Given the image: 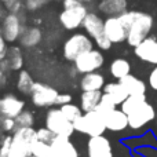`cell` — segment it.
Listing matches in <instances>:
<instances>
[{"instance_id": "cell-25", "label": "cell", "mask_w": 157, "mask_h": 157, "mask_svg": "<svg viewBox=\"0 0 157 157\" xmlns=\"http://www.w3.org/2000/svg\"><path fill=\"white\" fill-rule=\"evenodd\" d=\"M36 81L33 80L32 75L28 71H19V75L17 77V90L24 95H30L32 94L33 86Z\"/></svg>"}, {"instance_id": "cell-21", "label": "cell", "mask_w": 157, "mask_h": 157, "mask_svg": "<svg viewBox=\"0 0 157 157\" xmlns=\"http://www.w3.org/2000/svg\"><path fill=\"white\" fill-rule=\"evenodd\" d=\"M123 84L125 90H127L128 95H144L146 94V84L144 80L138 78L134 75H127L125 77H123L121 80H119Z\"/></svg>"}, {"instance_id": "cell-30", "label": "cell", "mask_w": 157, "mask_h": 157, "mask_svg": "<svg viewBox=\"0 0 157 157\" xmlns=\"http://www.w3.org/2000/svg\"><path fill=\"white\" fill-rule=\"evenodd\" d=\"M117 108V105L112 101V98L109 97V95H106V94H103L102 95V98H101V102H99V105L97 106V109L95 110L98 112L99 114H102L103 117L106 116L108 113H110L112 110H114V109Z\"/></svg>"}, {"instance_id": "cell-18", "label": "cell", "mask_w": 157, "mask_h": 157, "mask_svg": "<svg viewBox=\"0 0 157 157\" xmlns=\"http://www.w3.org/2000/svg\"><path fill=\"white\" fill-rule=\"evenodd\" d=\"M98 10L108 17H119L127 11V0H101Z\"/></svg>"}, {"instance_id": "cell-37", "label": "cell", "mask_w": 157, "mask_h": 157, "mask_svg": "<svg viewBox=\"0 0 157 157\" xmlns=\"http://www.w3.org/2000/svg\"><path fill=\"white\" fill-rule=\"evenodd\" d=\"M11 145H13V134H7L4 141H3V144L0 145V155L7 157L8 152H10V149H11Z\"/></svg>"}, {"instance_id": "cell-49", "label": "cell", "mask_w": 157, "mask_h": 157, "mask_svg": "<svg viewBox=\"0 0 157 157\" xmlns=\"http://www.w3.org/2000/svg\"><path fill=\"white\" fill-rule=\"evenodd\" d=\"M156 130H157V121H156Z\"/></svg>"}, {"instance_id": "cell-26", "label": "cell", "mask_w": 157, "mask_h": 157, "mask_svg": "<svg viewBox=\"0 0 157 157\" xmlns=\"http://www.w3.org/2000/svg\"><path fill=\"white\" fill-rule=\"evenodd\" d=\"M32 155V145L13 138V145L7 157H29Z\"/></svg>"}, {"instance_id": "cell-40", "label": "cell", "mask_w": 157, "mask_h": 157, "mask_svg": "<svg viewBox=\"0 0 157 157\" xmlns=\"http://www.w3.org/2000/svg\"><path fill=\"white\" fill-rule=\"evenodd\" d=\"M7 51H8L7 40L4 39V36L2 35V30H0V61L6 59V57H7Z\"/></svg>"}, {"instance_id": "cell-15", "label": "cell", "mask_w": 157, "mask_h": 157, "mask_svg": "<svg viewBox=\"0 0 157 157\" xmlns=\"http://www.w3.org/2000/svg\"><path fill=\"white\" fill-rule=\"evenodd\" d=\"M86 33L91 39H98L99 36L105 35V19L101 18V15H98L97 13H88L87 17L84 18L83 25Z\"/></svg>"}, {"instance_id": "cell-31", "label": "cell", "mask_w": 157, "mask_h": 157, "mask_svg": "<svg viewBox=\"0 0 157 157\" xmlns=\"http://www.w3.org/2000/svg\"><path fill=\"white\" fill-rule=\"evenodd\" d=\"M50 152H51V145L41 142L36 139L32 144V155L37 157H50Z\"/></svg>"}, {"instance_id": "cell-34", "label": "cell", "mask_w": 157, "mask_h": 157, "mask_svg": "<svg viewBox=\"0 0 157 157\" xmlns=\"http://www.w3.org/2000/svg\"><path fill=\"white\" fill-rule=\"evenodd\" d=\"M55 134L52 132L50 128L47 127H41V128H37V139L41 142H46V144H52V141L55 139Z\"/></svg>"}, {"instance_id": "cell-43", "label": "cell", "mask_w": 157, "mask_h": 157, "mask_svg": "<svg viewBox=\"0 0 157 157\" xmlns=\"http://www.w3.org/2000/svg\"><path fill=\"white\" fill-rule=\"evenodd\" d=\"M7 10H6V7H4V4L2 3V0H0V19H3L6 15H7Z\"/></svg>"}, {"instance_id": "cell-39", "label": "cell", "mask_w": 157, "mask_h": 157, "mask_svg": "<svg viewBox=\"0 0 157 157\" xmlns=\"http://www.w3.org/2000/svg\"><path fill=\"white\" fill-rule=\"evenodd\" d=\"M72 99H73V97H72L69 92H59V95H58V98H57V102H55V105H58V106L66 105V103H71Z\"/></svg>"}, {"instance_id": "cell-42", "label": "cell", "mask_w": 157, "mask_h": 157, "mask_svg": "<svg viewBox=\"0 0 157 157\" xmlns=\"http://www.w3.org/2000/svg\"><path fill=\"white\" fill-rule=\"evenodd\" d=\"M6 81H7V73L0 69V88H2L3 86H6Z\"/></svg>"}, {"instance_id": "cell-16", "label": "cell", "mask_w": 157, "mask_h": 157, "mask_svg": "<svg viewBox=\"0 0 157 157\" xmlns=\"http://www.w3.org/2000/svg\"><path fill=\"white\" fill-rule=\"evenodd\" d=\"M105 125L106 130L112 131V132H120L128 128V116L121 110V109H114L110 113H108L105 117Z\"/></svg>"}, {"instance_id": "cell-47", "label": "cell", "mask_w": 157, "mask_h": 157, "mask_svg": "<svg viewBox=\"0 0 157 157\" xmlns=\"http://www.w3.org/2000/svg\"><path fill=\"white\" fill-rule=\"evenodd\" d=\"M54 2H63V0H54Z\"/></svg>"}, {"instance_id": "cell-28", "label": "cell", "mask_w": 157, "mask_h": 157, "mask_svg": "<svg viewBox=\"0 0 157 157\" xmlns=\"http://www.w3.org/2000/svg\"><path fill=\"white\" fill-rule=\"evenodd\" d=\"M144 102H146V94H144V95H130V97L121 103L120 109H121L125 114H128L130 112H132L134 109L138 108V106L142 105Z\"/></svg>"}, {"instance_id": "cell-13", "label": "cell", "mask_w": 157, "mask_h": 157, "mask_svg": "<svg viewBox=\"0 0 157 157\" xmlns=\"http://www.w3.org/2000/svg\"><path fill=\"white\" fill-rule=\"evenodd\" d=\"M134 52L144 62L157 65V39L146 37L141 44L134 47Z\"/></svg>"}, {"instance_id": "cell-12", "label": "cell", "mask_w": 157, "mask_h": 157, "mask_svg": "<svg viewBox=\"0 0 157 157\" xmlns=\"http://www.w3.org/2000/svg\"><path fill=\"white\" fill-rule=\"evenodd\" d=\"M0 110L3 117L15 119L25 110V101L19 99L14 94H6L0 98Z\"/></svg>"}, {"instance_id": "cell-36", "label": "cell", "mask_w": 157, "mask_h": 157, "mask_svg": "<svg viewBox=\"0 0 157 157\" xmlns=\"http://www.w3.org/2000/svg\"><path fill=\"white\" fill-rule=\"evenodd\" d=\"M50 0H24V7L28 11H37Z\"/></svg>"}, {"instance_id": "cell-8", "label": "cell", "mask_w": 157, "mask_h": 157, "mask_svg": "<svg viewBox=\"0 0 157 157\" xmlns=\"http://www.w3.org/2000/svg\"><path fill=\"white\" fill-rule=\"evenodd\" d=\"M24 30V19L19 14L8 13L2 19V35L4 36L7 43H15L17 40H19Z\"/></svg>"}, {"instance_id": "cell-38", "label": "cell", "mask_w": 157, "mask_h": 157, "mask_svg": "<svg viewBox=\"0 0 157 157\" xmlns=\"http://www.w3.org/2000/svg\"><path fill=\"white\" fill-rule=\"evenodd\" d=\"M95 44H97V47L99 50H109L112 47V41H110V39L106 35H102V36H99L98 39H95Z\"/></svg>"}, {"instance_id": "cell-7", "label": "cell", "mask_w": 157, "mask_h": 157, "mask_svg": "<svg viewBox=\"0 0 157 157\" xmlns=\"http://www.w3.org/2000/svg\"><path fill=\"white\" fill-rule=\"evenodd\" d=\"M88 14V8L84 3H78L73 7L63 8V11L59 14V22L65 29L75 30L83 25L84 18Z\"/></svg>"}, {"instance_id": "cell-29", "label": "cell", "mask_w": 157, "mask_h": 157, "mask_svg": "<svg viewBox=\"0 0 157 157\" xmlns=\"http://www.w3.org/2000/svg\"><path fill=\"white\" fill-rule=\"evenodd\" d=\"M59 109L62 110V113L66 116V119L71 120L72 123H75L80 116H83L84 112L81 109V106H77L76 103H66V105L59 106Z\"/></svg>"}, {"instance_id": "cell-10", "label": "cell", "mask_w": 157, "mask_h": 157, "mask_svg": "<svg viewBox=\"0 0 157 157\" xmlns=\"http://www.w3.org/2000/svg\"><path fill=\"white\" fill-rule=\"evenodd\" d=\"M87 157H114L112 144L106 136H90L87 142Z\"/></svg>"}, {"instance_id": "cell-4", "label": "cell", "mask_w": 157, "mask_h": 157, "mask_svg": "<svg viewBox=\"0 0 157 157\" xmlns=\"http://www.w3.org/2000/svg\"><path fill=\"white\" fill-rule=\"evenodd\" d=\"M46 127L50 128L55 135L69 136L75 132V125L71 120L66 119L59 108H51L46 114Z\"/></svg>"}, {"instance_id": "cell-33", "label": "cell", "mask_w": 157, "mask_h": 157, "mask_svg": "<svg viewBox=\"0 0 157 157\" xmlns=\"http://www.w3.org/2000/svg\"><path fill=\"white\" fill-rule=\"evenodd\" d=\"M0 130L4 134H13L17 130V121L11 117H2L0 119Z\"/></svg>"}, {"instance_id": "cell-5", "label": "cell", "mask_w": 157, "mask_h": 157, "mask_svg": "<svg viewBox=\"0 0 157 157\" xmlns=\"http://www.w3.org/2000/svg\"><path fill=\"white\" fill-rule=\"evenodd\" d=\"M58 95L59 92L55 87L41 83V81H36L32 94H30V99H32L33 105L37 108H50V106L55 105Z\"/></svg>"}, {"instance_id": "cell-1", "label": "cell", "mask_w": 157, "mask_h": 157, "mask_svg": "<svg viewBox=\"0 0 157 157\" xmlns=\"http://www.w3.org/2000/svg\"><path fill=\"white\" fill-rule=\"evenodd\" d=\"M73 125H75V131L88 136L103 135V132L106 131L105 119L97 110L86 112L83 116H80L73 123Z\"/></svg>"}, {"instance_id": "cell-20", "label": "cell", "mask_w": 157, "mask_h": 157, "mask_svg": "<svg viewBox=\"0 0 157 157\" xmlns=\"http://www.w3.org/2000/svg\"><path fill=\"white\" fill-rule=\"evenodd\" d=\"M103 94L109 95V97L112 98V101H113L117 106H121V103L130 97L127 90L123 87V84L120 83V81H112V83L105 84V87H103Z\"/></svg>"}, {"instance_id": "cell-9", "label": "cell", "mask_w": 157, "mask_h": 157, "mask_svg": "<svg viewBox=\"0 0 157 157\" xmlns=\"http://www.w3.org/2000/svg\"><path fill=\"white\" fill-rule=\"evenodd\" d=\"M128 116V125L132 130H141L146 124H149L150 121L156 119V110L149 102H144L142 105H139L138 108H135L132 112L127 114Z\"/></svg>"}, {"instance_id": "cell-14", "label": "cell", "mask_w": 157, "mask_h": 157, "mask_svg": "<svg viewBox=\"0 0 157 157\" xmlns=\"http://www.w3.org/2000/svg\"><path fill=\"white\" fill-rule=\"evenodd\" d=\"M105 35L110 39L112 43L127 41L128 30L120 22L119 17H108L105 19Z\"/></svg>"}, {"instance_id": "cell-6", "label": "cell", "mask_w": 157, "mask_h": 157, "mask_svg": "<svg viewBox=\"0 0 157 157\" xmlns=\"http://www.w3.org/2000/svg\"><path fill=\"white\" fill-rule=\"evenodd\" d=\"M73 63H75L73 66L77 69L78 73L86 75L99 71L103 66V63H105V57L101 52V50L92 48L90 51H86L81 55H78Z\"/></svg>"}, {"instance_id": "cell-32", "label": "cell", "mask_w": 157, "mask_h": 157, "mask_svg": "<svg viewBox=\"0 0 157 157\" xmlns=\"http://www.w3.org/2000/svg\"><path fill=\"white\" fill-rule=\"evenodd\" d=\"M17 127H33L35 125V114L30 110H24L15 117Z\"/></svg>"}, {"instance_id": "cell-23", "label": "cell", "mask_w": 157, "mask_h": 157, "mask_svg": "<svg viewBox=\"0 0 157 157\" xmlns=\"http://www.w3.org/2000/svg\"><path fill=\"white\" fill-rule=\"evenodd\" d=\"M109 71H110V75L116 78V80H121L123 77H125L127 75L131 73V65L124 58H116V59L110 63Z\"/></svg>"}, {"instance_id": "cell-11", "label": "cell", "mask_w": 157, "mask_h": 157, "mask_svg": "<svg viewBox=\"0 0 157 157\" xmlns=\"http://www.w3.org/2000/svg\"><path fill=\"white\" fill-rule=\"evenodd\" d=\"M78 149L69 136L57 135L51 144L50 157H78Z\"/></svg>"}, {"instance_id": "cell-19", "label": "cell", "mask_w": 157, "mask_h": 157, "mask_svg": "<svg viewBox=\"0 0 157 157\" xmlns=\"http://www.w3.org/2000/svg\"><path fill=\"white\" fill-rule=\"evenodd\" d=\"M43 39V32L40 28L37 26H28L22 32L21 37H19V44L25 48H33V47L39 46Z\"/></svg>"}, {"instance_id": "cell-41", "label": "cell", "mask_w": 157, "mask_h": 157, "mask_svg": "<svg viewBox=\"0 0 157 157\" xmlns=\"http://www.w3.org/2000/svg\"><path fill=\"white\" fill-rule=\"evenodd\" d=\"M149 86L152 87L155 91H157V65L153 68V71L149 75Z\"/></svg>"}, {"instance_id": "cell-17", "label": "cell", "mask_w": 157, "mask_h": 157, "mask_svg": "<svg viewBox=\"0 0 157 157\" xmlns=\"http://www.w3.org/2000/svg\"><path fill=\"white\" fill-rule=\"evenodd\" d=\"M105 84V76L99 72L86 73L80 78L81 91H102Z\"/></svg>"}, {"instance_id": "cell-45", "label": "cell", "mask_w": 157, "mask_h": 157, "mask_svg": "<svg viewBox=\"0 0 157 157\" xmlns=\"http://www.w3.org/2000/svg\"><path fill=\"white\" fill-rule=\"evenodd\" d=\"M83 3H91V2H94V0H81Z\"/></svg>"}, {"instance_id": "cell-3", "label": "cell", "mask_w": 157, "mask_h": 157, "mask_svg": "<svg viewBox=\"0 0 157 157\" xmlns=\"http://www.w3.org/2000/svg\"><path fill=\"white\" fill-rule=\"evenodd\" d=\"M92 48H94V43H92L91 37L88 35H86V33H75L63 43L62 54L66 61L75 62L78 55H81L86 51H90Z\"/></svg>"}, {"instance_id": "cell-22", "label": "cell", "mask_w": 157, "mask_h": 157, "mask_svg": "<svg viewBox=\"0 0 157 157\" xmlns=\"http://www.w3.org/2000/svg\"><path fill=\"white\" fill-rule=\"evenodd\" d=\"M103 95V91H83L80 95V106L83 112H91L95 110L99 105L101 98Z\"/></svg>"}, {"instance_id": "cell-35", "label": "cell", "mask_w": 157, "mask_h": 157, "mask_svg": "<svg viewBox=\"0 0 157 157\" xmlns=\"http://www.w3.org/2000/svg\"><path fill=\"white\" fill-rule=\"evenodd\" d=\"M2 3L4 4L6 10L8 13H15V14H19L22 6H24V0H2Z\"/></svg>"}, {"instance_id": "cell-46", "label": "cell", "mask_w": 157, "mask_h": 157, "mask_svg": "<svg viewBox=\"0 0 157 157\" xmlns=\"http://www.w3.org/2000/svg\"><path fill=\"white\" fill-rule=\"evenodd\" d=\"M29 157H37V156H35V155H30Z\"/></svg>"}, {"instance_id": "cell-48", "label": "cell", "mask_w": 157, "mask_h": 157, "mask_svg": "<svg viewBox=\"0 0 157 157\" xmlns=\"http://www.w3.org/2000/svg\"><path fill=\"white\" fill-rule=\"evenodd\" d=\"M0 157H6V156H3V155H0Z\"/></svg>"}, {"instance_id": "cell-44", "label": "cell", "mask_w": 157, "mask_h": 157, "mask_svg": "<svg viewBox=\"0 0 157 157\" xmlns=\"http://www.w3.org/2000/svg\"><path fill=\"white\" fill-rule=\"evenodd\" d=\"M6 135H7V134H4V132H3V131H2V130H0V145H2V144H3V141H4Z\"/></svg>"}, {"instance_id": "cell-2", "label": "cell", "mask_w": 157, "mask_h": 157, "mask_svg": "<svg viewBox=\"0 0 157 157\" xmlns=\"http://www.w3.org/2000/svg\"><path fill=\"white\" fill-rule=\"evenodd\" d=\"M153 28V17L147 13L136 11V17L134 19L132 25L128 29L127 43L131 47H136L141 44L146 37H149V33Z\"/></svg>"}, {"instance_id": "cell-27", "label": "cell", "mask_w": 157, "mask_h": 157, "mask_svg": "<svg viewBox=\"0 0 157 157\" xmlns=\"http://www.w3.org/2000/svg\"><path fill=\"white\" fill-rule=\"evenodd\" d=\"M13 138L32 145L37 139V130L33 127H17V130L13 132Z\"/></svg>"}, {"instance_id": "cell-24", "label": "cell", "mask_w": 157, "mask_h": 157, "mask_svg": "<svg viewBox=\"0 0 157 157\" xmlns=\"http://www.w3.org/2000/svg\"><path fill=\"white\" fill-rule=\"evenodd\" d=\"M6 61L8 62L11 71H18V72L22 71V68H24V54H22V50L17 46L8 47Z\"/></svg>"}]
</instances>
